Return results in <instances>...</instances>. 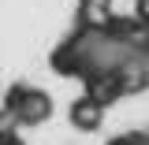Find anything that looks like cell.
<instances>
[{
    "instance_id": "5b68a950",
    "label": "cell",
    "mask_w": 149,
    "mask_h": 145,
    "mask_svg": "<svg viewBox=\"0 0 149 145\" xmlns=\"http://www.w3.org/2000/svg\"><path fill=\"white\" fill-rule=\"evenodd\" d=\"M112 145H149V138L146 134H127V138H116Z\"/></svg>"
},
{
    "instance_id": "277c9868",
    "label": "cell",
    "mask_w": 149,
    "mask_h": 145,
    "mask_svg": "<svg viewBox=\"0 0 149 145\" xmlns=\"http://www.w3.org/2000/svg\"><path fill=\"white\" fill-rule=\"evenodd\" d=\"M82 11H86V15H97V19H104V11H108V0H86V8H82Z\"/></svg>"
},
{
    "instance_id": "6da1fadb",
    "label": "cell",
    "mask_w": 149,
    "mask_h": 145,
    "mask_svg": "<svg viewBox=\"0 0 149 145\" xmlns=\"http://www.w3.org/2000/svg\"><path fill=\"white\" fill-rule=\"evenodd\" d=\"M4 115L19 123V127H37L52 115V101L45 89H34V86H15L4 101Z\"/></svg>"
},
{
    "instance_id": "3957f363",
    "label": "cell",
    "mask_w": 149,
    "mask_h": 145,
    "mask_svg": "<svg viewBox=\"0 0 149 145\" xmlns=\"http://www.w3.org/2000/svg\"><path fill=\"white\" fill-rule=\"evenodd\" d=\"M0 145H22V138L15 134V123L0 112Z\"/></svg>"
},
{
    "instance_id": "7a4b0ae2",
    "label": "cell",
    "mask_w": 149,
    "mask_h": 145,
    "mask_svg": "<svg viewBox=\"0 0 149 145\" xmlns=\"http://www.w3.org/2000/svg\"><path fill=\"white\" fill-rule=\"evenodd\" d=\"M101 108H104L101 101H93V97H78V101L71 104V123H74L78 130H97V127H101Z\"/></svg>"
}]
</instances>
